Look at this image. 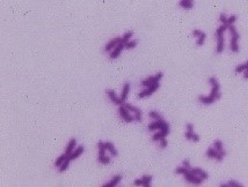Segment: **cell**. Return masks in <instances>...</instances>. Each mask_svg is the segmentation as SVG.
<instances>
[{
  "label": "cell",
  "instance_id": "11",
  "mask_svg": "<svg viewBox=\"0 0 248 187\" xmlns=\"http://www.w3.org/2000/svg\"><path fill=\"white\" fill-rule=\"evenodd\" d=\"M121 180H122V176H121V174H117V176H115L109 183H107L106 185H103L102 187H116Z\"/></svg>",
  "mask_w": 248,
  "mask_h": 187
},
{
  "label": "cell",
  "instance_id": "6",
  "mask_svg": "<svg viewBox=\"0 0 248 187\" xmlns=\"http://www.w3.org/2000/svg\"><path fill=\"white\" fill-rule=\"evenodd\" d=\"M121 43H122V37H115V38H113L111 41H109V42L106 44V46H105V51H106V52L113 51L116 46L120 45Z\"/></svg>",
  "mask_w": 248,
  "mask_h": 187
},
{
  "label": "cell",
  "instance_id": "14",
  "mask_svg": "<svg viewBox=\"0 0 248 187\" xmlns=\"http://www.w3.org/2000/svg\"><path fill=\"white\" fill-rule=\"evenodd\" d=\"M84 150H85L84 146H79L78 148H75V150L72 152V155L70 156V158H71V160H77V158H78L79 156H81V155H82V152H84Z\"/></svg>",
  "mask_w": 248,
  "mask_h": 187
},
{
  "label": "cell",
  "instance_id": "43",
  "mask_svg": "<svg viewBox=\"0 0 248 187\" xmlns=\"http://www.w3.org/2000/svg\"><path fill=\"white\" fill-rule=\"evenodd\" d=\"M187 132H189V133H194V125L191 124V123H188V124H187Z\"/></svg>",
  "mask_w": 248,
  "mask_h": 187
},
{
  "label": "cell",
  "instance_id": "2",
  "mask_svg": "<svg viewBox=\"0 0 248 187\" xmlns=\"http://www.w3.org/2000/svg\"><path fill=\"white\" fill-rule=\"evenodd\" d=\"M123 106L125 107L129 112H132V113H134V120H137V121H142L143 120V113H142V110H140V109L136 107L134 105L130 104V103H124Z\"/></svg>",
  "mask_w": 248,
  "mask_h": 187
},
{
  "label": "cell",
  "instance_id": "13",
  "mask_svg": "<svg viewBox=\"0 0 248 187\" xmlns=\"http://www.w3.org/2000/svg\"><path fill=\"white\" fill-rule=\"evenodd\" d=\"M160 121V132H162L164 134L168 135L169 134V124L165 120V119H161Z\"/></svg>",
  "mask_w": 248,
  "mask_h": 187
},
{
  "label": "cell",
  "instance_id": "52",
  "mask_svg": "<svg viewBox=\"0 0 248 187\" xmlns=\"http://www.w3.org/2000/svg\"><path fill=\"white\" fill-rule=\"evenodd\" d=\"M245 64H246V66H247V67H248V60H247V61H246V62H245Z\"/></svg>",
  "mask_w": 248,
  "mask_h": 187
},
{
  "label": "cell",
  "instance_id": "12",
  "mask_svg": "<svg viewBox=\"0 0 248 187\" xmlns=\"http://www.w3.org/2000/svg\"><path fill=\"white\" fill-rule=\"evenodd\" d=\"M129 91H130V83L126 82V83H124L123 90H122V95H121V101L123 102V104L125 103V101H126V98H128Z\"/></svg>",
  "mask_w": 248,
  "mask_h": 187
},
{
  "label": "cell",
  "instance_id": "38",
  "mask_svg": "<svg viewBox=\"0 0 248 187\" xmlns=\"http://www.w3.org/2000/svg\"><path fill=\"white\" fill-rule=\"evenodd\" d=\"M247 68L248 67L246 66V64H241V65H239V66H237V68H235V73H242V72L246 71Z\"/></svg>",
  "mask_w": 248,
  "mask_h": 187
},
{
  "label": "cell",
  "instance_id": "18",
  "mask_svg": "<svg viewBox=\"0 0 248 187\" xmlns=\"http://www.w3.org/2000/svg\"><path fill=\"white\" fill-rule=\"evenodd\" d=\"M209 82H210V84H211V87H212V89H211V90H214V91H219V89H220V84H219V82L217 81V79H216L214 76H211V78H209Z\"/></svg>",
  "mask_w": 248,
  "mask_h": 187
},
{
  "label": "cell",
  "instance_id": "27",
  "mask_svg": "<svg viewBox=\"0 0 248 187\" xmlns=\"http://www.w3.org/2000/svg\"><path fill=\"white\" fill-rule=\"evenodd\" d=\"M149 131H151V132H153V131H155V129H160V121H157V120H154L153 123H151L150 125H149Z\"/></svg>",
  "mask_w": 248,
  "mask_h": 187
},
{
  "label": "cell",
  "instance_id": "49",
  "mask_svg": "<svg viewBox=\"0 0 248 187\" xmlns=\"http://www.w3.org/2000/svg\"><path fill=\"white\" fill-rule=\"evenodd\" d=\"M244 73H245V74H244V78H245L246 80H248V68L245 72H244Z\"/></svg>",
  "mask_w": 248,
  "mask_h": 187
},
{
  "label": "cell",
  "instance_id": "3",
  "mask_svg": "<svg viewBox=\"0 0 248 187\" xmlns=\"http://www.w3.org/2000/svg\"><path fill=\"white\" fill-rule=\"evenodd\" d=\"M160 84L159 83H154V84H152V86H150L149 88H146V89L142 90L139 94H138V98H145V97H149V96H151L153 92H155L157 90L159 89Z\"/></svg>",
  "mask_w": 248,
  "mask_h": 187
},
{
  "label": "cell",
  "instance_id": "42",
  "mask_svg": "<svg viewBox=\"0 0 248 187\" xmlns=\"http://www.w3.org/2000/svg\"><path fill=\"white\" fill-rule=\"evenodd\" d=\"M167 144H168V141H167L166 139H161V140H160V148L164 149V148L167 147Z\"/></svg>",
  "mask_w": 248,
  "mask_h": 187
},
{
  "label": "cell",
  "instance_id": "21",
  "mask_svg": "<svg viewBox=\"0 0 248 187\" xmlns=\"http://www.w3.org/2000/svg\"><path fill=\"white\" fill-rule=\"evenodd\" d=\"M98 148H99V157H102V156H106V144L102 141H99L98 142Z\"/></svg>",
  "mask_w": 248,
  "mask_h": 187
},
{
  "label": "cell",
  "instance_id": "1",
  "mask_svg": "<svg viewBox=\"0 0 248 187\" xmlns=\"http://www.w3.org/2000/svg\"><path fill=\"white\" fill-rule=\"evenodd\" d=\"M162 76H164V73H162V72H159V73H157L155 75L149 76L147 79L143 80L142 82H140V84H142V87H146V88H149L150 86L154 84V83H159V81L162 79Z\"/></svg>",
  "mask_w": 248,
  "mask_h": 187
},
{
  "label": "cell",
  "instance_id": "26",
  "mask_svg": "<svg viewBox=\"0 0 248 187\" xmlns=\"http://www.w3.org/2000/svg\"><path fill=\"white\" fill-rule=\"evenodd\" d=\"M226 30H229V27H227V26H224V24H222L220 27H218L217 28V30H216V37L224 36V33H225Z\"/></svg>",
  "mask_w": 248,
  "mask_h": 187
},
{
  "label": "cell",
  "instance_id": "4",
  "mask_svg": "<svg viewBox=\"0 0 248 187\" xmlns=\"http://www.w3.org/2000/svg\"><path fill=\"white\" fill-rule=\"evenodd\" d=\"M118 115H120V117L123 119L125 123H132L133 120H134V117L132 116V115H130V112L125 109V107L122 105V106H118Z\"/></svg>",
  "mask_w": 248,
  "mask_h": 187
},
{
  "label": "cell",
  "instance_id": "16",
  "mask_svg": "<svg viewBox=\"0 0 248 187\" xmlns=\"http://www.w3.org/2000/svg\"><path fill=\"white\" fill-rule=\"evenodd\" d=\"M224 50V36L217 37V47H216V52L219 54Z\"/></svg>",
  "mask_w": 248,
  "mask_h": 187
},
{
  "label": "cell",
  "instance_id": "47",
  "mask_svg": "<svg viewBox=\"0 0 248 187\" xmlns=\"http://www.w3.org/2000/svg\"><path fill=\"white\" fill-rule=\"evenodd\" d=\"M199 139H201V137H199V135H198V134H196V133L193 134V141H194V142H198V141H199Z\"/></svg>",
  "mask_w": 248,
  "mask_h": 187
},
{
  "label": "cell",
  "instance_id": "28",
  "mask_svg": "<svg viewBox=\"0 0 248 187\" xmlns=\"http://www.w3.org/2000/svg\"><path fill=\"white\" fill-rule=\"evenodd\" d=\"M70 163H71V158L69 157V158H67V160H65V162H64V163L62 164V166L59 168V172H61V173H63L64 171H66V170H67V168L70 166Z\"/></svg>",
  "mask_w": 248,
  "mask_h": 187
},
{
  "label": "cell",
  "instance_id": "35",
  "mask_svg": "<svg viewBox=\"0 0 248 187\" xmlns=\"http://www.w3.org/2000/svg\"><path fill=\"white\" fill-rule=\"evenodd\" d=\"M137 44H138V41H130V42H128L126 44H124V46L126 47V49H134L136 46H137Z\"/></svg>",
  "mask_w": 248,
  "mask_h": 187
},
{
  "label": "cell",
  "instance_id": "15",
  "mask_svg": "<svg viewBox=\"0 0 248 187\" xmlns=\"http://www.w3.org/2000/svg\"><path fill=\"white\" fill-rule=\"evenodd\" d=\"M238 41L239 39H235V38H231L230 41V49L232 52L234 53H238L239 52V44H238Z\"/></svg>",
  "mask_w": 248,
  "mask_h": 187
},
{
  "label": "cell",
  "instance_id": "51",
  "mask_svg": "<svg viewBox=\"0 0 248 187\" xmlns=\"http://www.w3.org/2000/svg\"><path fill=\"white\" fill-rule=\"evenodd\" d=\"M219 187H230V186H229V185H220Z\"/></svg>",
  "mask_w": 248,
  "mask_h": 187
},
{
  "label": "cell",
  "instance_id": "44",
  "mask_svg": "<svg viewBox=\"0 0 248 187\" xmlns=\"http://www.w3.org/2000/svg\"><path fill=\"white\" fill-rule=\"evenodd\" d=\"M182 166H185L186 169L190 170L191 169V166H190V162H189V160H185L183 162H182Z\"/></svg>",
  "mask_w": 248,
  "mask_h": 187
},
{
  "label": "cell",
  "instance_id": "33",
  "mask_svg": "<svg viewBox=\"0 0 248 187\" xmlns=\"http://www.w3.org/2000/svg\"><path fill=\"white\" fill-rule=\"evenodd\" d=\"M205 38H206V34L203 33L201 37H198V38H197V42H196L197 46H202V45L204 44V42H205Z\"/></svg>",
  "mask_w": 248,
  "mask_h": 187
},
{
  "label": "cell",
  "instance_id": "19",
  "mask_svg": "<svg viewBox=\"0 0 248 187\" xmlns=\"http://www.w3.org/2000/svg\"><path fill=\"white\" fill-rule=\"evenodd\" d=\"M179 5H180V7H182V8L190 9L194 7V1H191V0H181V1L179 2Z\"/></svg>",
  "mask_w": 248,
  "mask_h": 187
},
{
  "label": "cell",
  "instance_id": "32",
  "mask_svg": "<svg viewBox=\"0 0 248 187\" xmlns=\"http://www.w3.org/2000/svg\"><path fill=\"white\" fill-rule=\"evenodd\" d=\"M152 176H150V174H145V176H143L142 177V180H143V186L144 185H147V184H151V181H152Z\"/></svg>",
  "mask_w": 248,
  "mask_h": 187
},
{
  "label": "cell",
  "instance_id": "17",
  "mask_svg": "<svg viewBox=\"0 0 248 187\" xmlns=\"http://www.w3.org/2000/svg\"><path fill=\"white\" fill-rule=\"evenodd\" d=\"M105 144H106V149L110 152V155H111V156L116 157V156L118 155V152H117V150H116V148L114 147V144H113V143L108 141V142H105Z\"/></svg>",
  "mask_w": 248,
  "mask_h": 187
},
{
  "label": "cell",
  "instance_id": "41",
  "mask_svg": "<svg viewBox=\"0 0 248 187\" xmlns=\"http://www.w3.org/2000/svg\"><path fill=\"white\" fill-rule=\"evenodd\" d=\"M226 156V152L225 150H223V152H218V155H217V157H216V160H217V162H222L223 158Z\"/></svg>",
  "mask_w": 248,
  "mask_h": 187
},
{
  "label": "cell",
  "instance_id": "10",
  "mask_svg": "<svg viewBox=\"0 0 248 187\" xmlns=\"http://www.w3.org/2000/svg\"><path fill=\"white\" fill-rule=\"evenodd\" d=\"M124 47H125V46H124L123 43H121L120 45H117L115 49L111 51V53H110V59H116V58H118V55H120L121 52L123 51Z\"/></svg>",
  "mask_w": 248,
  "mask_h": 187
},
{
  "label": "cell",
  "instance_id": "5",
  "mask_svg": "<svg viewBox=\"0 0 248 187\" xmlns=\"http://www.w3.org/2000/svg\"><path fill=\"white\" fill-rule=\"evenodd\" d=\"M185 179H186L187 183L194 184V185H196V186L201 185L202 181H203V179H201L199 177H197V176H195V174H193L190 171H188L186 174H185Z\"/></svg>",
  "mask_w": 248,
  "mask_h": 187
},
{
  "label": "cell",
  "instance_id": "22",
  "mask_svg": "<svg viewBox=\"0 0 248 187\" xmlns=\"http://www.w3.org/2000/svg\"><path fill=\"white\" fill-rule=\"evenodd\" d=\"M132 36H133V30H129V31H126V33L122 36V43H123V44H126L128 42H130Z\"/></svg>",
  "mask_w": 248,
  "mask_h": 187
},
{
  "label": "cell",
  "instance_id": "25",
  "mask_svg": "<svg viewBox=\"0 0 248 187\" xmlns=\"http://www.w3.org/2000/svg\"><path fill=\"white\" fill-rule=\"evenodd\" d=\"M217 155H218V152H217L213 147L208 148V150H206V157H208V158H216Z\"/></svg>",
  "mask_w": 248,
  "mask_h": 187
},
{
  "label": "cell",
  "instance_id": "46",
  "mask_svg": "<svg viewBox=\"0 0 248 187\" xmlns=\"http://www.w3.org/2000/svg\"><path fill=\"white\" fill-rule=\"evenodd\" d=\"M133 185H134V186H143V180L142 179H136V180L133 181Z\"/></svg>",
  "mask_w": 248,
  "mask_h": 187
},
{
  "label": "cell",
  "instance_id": "36",
  "mask_svg": "<svg viewBox=\"0 0 248 187\" xmlns=\"http://www.w3.org/2000/svg\"><path fill=\"white\" fill-rule=\"evenodd\" d=\"M98 160L101 163V164H103V165H107V164H109V163H110V158H109L108 156H102V157H99Z\"/></svg>",
  "mask_w": 248,
  "mask_h": 187
},
{
  "label": "cell",
  "instance_id": "40",
  "mask_svg": "<svg viewBox=\"0 0 248 187\" xmlns=\"http://www.w3.org/2000/svg\"><path fill=\"white\" fill-rule=\"evenodd\" d=\"M227 185L230 187H244L241 184H239L238 181H235V180H230L229 183H227Z\"/></svg>",
  "mask_w": 248,
  "mask_h": 187
},
{
  "label": "cell",
  "instance_id": "50",
  "mask_svg": "<svg viewBox=\"0 0 248 187\" xmlns=\"http://www.w3.org/2000/svg\"><path fill=\"white\" fill-rule=\"evenodd\" d=\"M143 187H152V186H151V184H147V185H144Z\"/></svg>",
  "mask_w": 248,
  "mask_h": 187
},
{
  "label": "cell",
  "instance_id": "45",
  "mask_svg": "<svg viewBox=\"0 0 248 187\" xmlns=\"http://www.w3.org/2000/svg\"><path fill=\"white\" fill-rule=\"evenodd\" d=\"M202 34H203V31H201V30H198V29H195V30H193V36H195V37H201L202 36Z\"/></svg>",
  "mask_w": 248,
  "mask_h": 187
},
{
  "label": "cell",
  "instance_id": "30",
  "mask_svg": "<svg viewBox=\"0 0 248 187\" xmlns=\"http://www.w3.org/2000/svg\"><path fill=\"white\" fill-rule=\"evenodd\" d=\"M166 136H167L166 134H164L162 132H159V133H155L153 136H152V140H153V141H160L161 139H165Z\"/></svg>",
  "mask_w": 248,
  "mask_h": 187
},
{
  "label": "cell",
  "instance_id": "31",
  "mask_svg": "<svg viewBox=\"0 0 248 187\" xmlns=\"http://www.w3.org/2000/svg\"><path fill=\"white\" fill-rule=\"evenodd\" d=\"M213 148L217 150L218 152H220L224 150V148H223V142L220 141V140H216L214 141V146H213Z\"/></svg>",
  "mask_w": 248,
  "mask_h": 187
},
{
  "label": "cell",
  "instance_id": "29",
  "mask_svg": "<svg viewBox=\"0 0 248 187\" xmlns=\"http://www.w3.org/2000/svg\"><path fill=\"white\" fill-rule=\"evenodd\" d=\"M149 116H150L152 119L157 120V121H159V120H161V119H164V118L161 117V115H160L159 112H157V111H151L150 113H149Z\"/></svg>",
  "mask_w": 248,
  "mask_h": 187
},
{
  "label": "cell",
  "instance_id": "9",
  "mask_svg": "<svg viewBox=\"0 0 248 187\" xmlns=\"http://www.w3.org/2000/svg\"><path fill=\"white\" fill-rule=\"evenodd\" d=\"M75 146H77V140L74 137H72L71 140H70V142H69V144H67V147H66V150H65V154L69 157L72 155V152L75 150Z\"/></svg>",
  "mask_w": 248,
  "mask_h": 187
},
{
  "label": "cell",
  "instance_id": "23",
  "mask_svg": "<svg viewBox=\"0 0 248 187\" xmlns=\"http://www.w3.org/2000/svg\"><path fill=\"white\" fill-rule=\"evenodd\" d=\"M198 99H199V102H202L203 104H212L213 102H214V99L213 98H211L210 96H203V95H201V96H198Z\"/></svg>",
  "mask_w": 248,
  "mask_h": 187
},
{
  "label": "cell",
  "instance_id": "39",
  "mask_svg": "<svg viewBox=\"0 0 248 187\" xmlns=\"http://www.w3.org/2000/svg\"><path fill=\"white\" fill-rule=\"evenodd\" d=\"M227 16H226V14L225 13H222L220 15H219V20H220V22H222L224 26H227Z\"/></svg>",
  "mask_w": 248,
  "mask_h": 187
},
{
  "label": "cell",
  "instance_id": "24",
  "mask_svg": "<svg viewBox=\"0 0 248 187\" xmlns=\"http://www.w3.org/2000/svg\"><path fill=\"white\" fill-rule=\"evenodd\" d=\"M229 31H230V34H231V38H235V39H239L240 38L239 33H238L237 28L234 27V26H230V27H229Z\"/></svg>",
  "mask_w": 248,
  "mask_h": 187
},
{
  "label": "cell",
  "instance_id": "8",
  "mask_svg": "<svg viewBox=\"0 0 248 187\" xmlns=\"http://www.w3.org/2000/svg\"><path fill=\"white\" fill-rule=\"evenodd\" d=\"M193 174H195V176H197V177H199L201 179H203V180H206V179H209V174L204 171V170H202L201 168H191V169L189 170Z\"/></svg>",
  "mask_w": 248,
  "mask_h": 187
},
{
  "label": "cell",
  "instance_id": "34",
  "mask_svg": "<svg viewBox=\"0 0 248 187\" xmlns=\"http://www.w3.org/2000/svg\"><path fill=\"white\" fill-rule=\"evenodd\" d=\"M188 171H189V170L186 169L185 166H179V168L175 169V173H176V174H183V176H185Z\"/></svg>",
  "mask_w": 248,
  "mask_h": 187
},
{
  "label": "cell",
  "instance_id": "20",
  "mask_svg": "<svg viewBox=\"0 0 248 187\" xmlns=\"http://www.w3.org/2000/svg\"><path fill=\"white\" fill-rule=\"evenodd\" d=\"M67 158H69V156H67L66 154H63V155H61V156H59V157H58V158L56 160V162H55V166L59 169V168L62 166L63 163H64L65 160H67Z\"/></svg>",
  "mask_w": 248,
  "mask_h": 187
},
{
  "label": "cell",
  "instance_id": "7",
  "mask_svg": "<svg viewBox=\"0 0 248 187\" xmlns=\"http://www.w3.org/2000/svg\"><path fill=\"white\" fill-rule=\"evenodd\" d=\"M106 94L108 95L109 99H110L113 103H115L116 105H118V106H122V105H123V102L121 101V97H118V96L116 95V92L114 91V90L107 89L106 90Z\"/></svg>",
  "mask_w": 248,
  "mask_h": 187
},
{
  "label": "cell",
  "instance_id": "37",
  "mask_svg": "<svg viewBox=\"0 0 248 187\" xmlns=\"http://www.w3.org/2000/svg\"><path fill=\"white\" fill-rule=\"evenodd\" d=\"M237 18H238V15H231L230 18H227V27H230V26H233V23L237 21Z\"/></svg>",
  "mask_w": 248,
  "mask_h": 187
},
{
  "label": "cell",
  "instance_id": "48",
  "mask_svg": "<svg viewBox=\"0 0 248 187\" xmlns=\"http://www.w3.org/2000/svg\"><path fill=\"white\" fill-rule=\"evenodd\" d=\"M193 134H194V133H189V132H186L185 136H186L187 140H193Z\"/></svg>",
  "mask_w": 248,
  "mask_h": 187
}]
</instances>
